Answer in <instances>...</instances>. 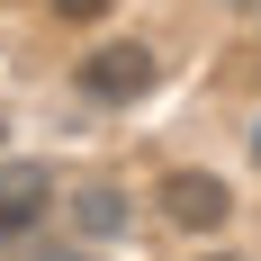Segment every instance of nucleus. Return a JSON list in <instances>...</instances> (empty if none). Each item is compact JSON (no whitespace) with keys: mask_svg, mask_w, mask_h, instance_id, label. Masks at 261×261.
<instances>
[{"mask_svg":"<svg viewBox=\"0 0 261 261\" xmlns=\"http://www.w3.org/2000/svg\"><path fill=\"white\" fill-rule=\"evenodd\" d=\"M216 261H225V252H216Z\"/></svg>","mask_w":261,"mask_h":261,"instance_id":"6e6552de","label":"nucleus"},{"mask_svg":"<svg viewBox=\"0 0 261 261\" xmlns=\"http://www.w3.org/2000/svg\"><path fill=\"white\" fill-rule=\"evenodd\" d=\"M27 261H81V252H72V243H54V252H27Z\"/></svg>","mask_w":261,"mask_h":261,"instance_id":"423d86ee","label":"nucleus"},{"mask_svg":"<svg viewBox=\"0 0 261 261\" xmlns=\"http://www.w3.org/2000/svg\"><path fill=\"white\" fill-rule=\"evenodd\" d=\"M252 153H261V126H252Z\"/></svg>","mask_w":261,"mask_h":261,"instance_id":"0eeeda50","label":"nucleus"},{"mask_svg":"<svg viewBox=\"0 0 261 261\" xmlns=\"http://www.w3.org/2000/svg\"><path fill=\"white\" fill-rule=\"evenodd\" d=\"M54 207V162H0V234H27Z\"/></svg>","mask_w":261,"mask_h":261,"instance_id":"7ed1b4c3","label":"nucleus"},{"mask_svg":"<svg viewBox=\"0 0 261 261\" xmlns=\"http://www.w3.org/2000/svg\"><path fill=\"white\" fill-rule=\"evenodd\" d=\"M126 225H135V198H126L117 180H81V189H72V234H90V243H117Z\"/></svg>","mask_w":261,"mask_h":261,"instance_id":"20e7f679","label":"nucleus"},{"mask_svg":"<svg viewBox=\"0 0 261 261\" xmlns=\"http://www.w3.org/2000/svg\"><path fill=\"white\" fill-rule=\"evenodd\" d=\"M54 18H108V0H54Z\"/></svg>","mask_w":261,"mask_h":261,"instance_id":"39448f33","label":"nucleus"},{"mask_svg":"<svg viewBox=\"0 0 261 261\" xmlns=\"http://www.w3.org/2000/svg\"><path fill=\"white\" fill-rule=\"evenodd\" d=\"M153 207L180 225V234H216L225 216H234V189L216 180V171H198V162H180V171H162L153 180Z\"/></svg>","mask_w":261,"mask_h":261,"instance_id":"f257e3e1","label":"nucleus"},{"mask_svg":"<svg viewBox=\"0 0 261 261\" xmlns=\"http://www.w3.org/2000/svg\"><path fill=\"white\" fill-rule=\"evenodd\" d=\"M81 90H90V99H108V108L144 99V90H153V45H99L90 63H81Z\"/></svg>","mask_w":261,"mask_h":261,"instance_id":"f03ea898","label":"nucleus"}]
</instances>
